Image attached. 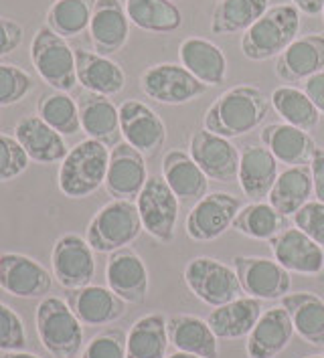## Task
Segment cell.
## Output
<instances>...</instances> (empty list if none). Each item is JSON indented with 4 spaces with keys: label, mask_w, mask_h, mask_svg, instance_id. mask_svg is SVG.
I'll use <instances>...</instances> for the list:
<instances>
[{
    "label": "cell",
    "mask_w": 324,
    "mask_h": 358,
    "mask_svg": "<svg viewBox=\"0 0 324 358\" xmlns=\"http://www.w3.org/2000/svg\"><path fill=\"white\" fill-rule=\"evenodd\" d=\"M33 77L19 65L0 63V108L20 103L33 90Z\"/></svg>",
    "instance_id": "41"
},
{
    "label": "cell",
    "mask_w": 324,
    "mask_h": 358,
    "mask_svg": "<svg viewBox=\"0 0 324 358\" xmlns=\"http://www.w3.org/2000/svg\"><path fill=\"white\" fill-rule=\"evenodd\" d=\"M233 269L239 278L244 294L258 300H282L290 294L292 278L290 271L284 269L276 259L266 257H248L235 255Z\"/></svg>",
    "instance_id": "11"
},
{
    "label": "cell",
    "mask_w": 324,
    "mask_h": 358,
    "mask_svg": "<svg viewBox=\"0 0 324 358\" xmlns=\"http://www.w3.org/2000/svg\"><path fill=\"white\" fill-rule=\"evenodd\" d=\"M183 280L191 294L211 308L241 298V283L231 265L213 257H195L185 265Z\"/></svg>",
    "instance_id": "7"
},
{
    "label": "cell",
    "mask_w": 324,
    "mask_h": 358,
    "mask_svg": "<svg viewBox=\"0 0 324 358\" xmlns=\"http://www.w3.org/2000/svg\"><path fill=\"white\" fill-rule=\"evenodd\" d=\"M51 273L65 289L90 285L96 275L94 249L81 235H61L51 251Z\"/></svg>",
    "instance_id": "10"
},
{
    "label": "cell",
    "mask_w": 324,
    "mask_h": 358,
    "mask_svg": "<svg viewBox=\"0 0 324 358\" xmlns=\"http://www.w3.org/2000/svg\"><path fill=\"white\" fill-rule=\"evenodd\" d=\"M269 8V0H221L211 19L213 35H229L237 31H248Z\"/></svg>",
    "instance_id": "36"
},
{
    "label": "cell",
    "mask_w": 324,
    "mask_h": 358,
    "mask_svg": "<svg viewBox=\"0 0 324 358\" xmlns=\"http://www.w3.org/2000/svg\"><path fill=\"white\" fill-rule=\"evenodd\" d=\"M90 38L99 55H114L124 49L130 35V19L122 0H96L90 20Z\"/></svg>",
    "instance_id": "19"
},
{
    "label": "cell",
    "mask_w": 324,
    "mask_h": 358,
    "mask_svg": "<svg viewBox=\"0 0 324 358\" xmlns=\"http://www.w3.org/2000/svg\"><path fill=\"white\" fill-rule=\"evenodd\" d=\"M31 61L38 77L57 92H71L77 85L76 49L49 24L38 27L31 43Z\"/></svg>",
    "instance_id": "6"
},
{
    "label": "cell",
    "mask_w": 324,
    "mask_h": 358,
    "mask_svg": "<svg viewBox=\"0 0 324 358\" xmlns=\"http://www.w3.org/2000/svg\"><path fill=\"white\" fill-rule=\"evenodd\" d=\"M262 314H264L262 300L246 296V298H237L233 302L223 303L219 308H213V312L207 316V324L217 338H244V336H249V332L262 318Z\"/></svg>",
    "instance_id": "29"
},
{
    "label": "cell",
    "mask_w": 324,
    "mask_h": 358,
    "mask_svg": "<svg viewBox=\"0 0 324 358\" xmlns=\"http://www.w3.org/2000/svg\"><path fill=\"white\" fill-rule=\"evenodd\" d=\"M324 71V35H304L296 38L276 61V76L286 83H300Z\"/></svg>",
    "instance_id": "23"
},
{
    "label": "cell",
    "mask_w": 324,
    "mask_h": 358,
    "mask_svg": "<svg viewBox=\"0 0 324 358\" xmlns=\"http://www.w3.org/2000/svg\"><path fill=\"white\" fill-rule=\"evenodd\" d=\"M262 144L276 156L280 164L286 166H304L310 164L316 150L314 138L304 130L290 124H267L260 134Z\"/></svg>",
    "instance_id": "25"
},
{
    "label": "cell",
    "mask_w": 324,
    "mask_h": 358,
    "mask_svg": "<svg viewBox=\"0 0 324 358\" xmlns=\"http://www.w3.org/2000/svg\"><path fill=\"white\" fill-rule=\"evenodd\" d=\"M278 160L266 146L251 144L241 152L237 180L249 201H264L278 178Z\"/></svg>",
    "instance_id": "26"
},
{
    "label": "cell",
    "mask_w": 324,
    "mask_h": 358,
    "mask_svg": "<svg viewBox=\"0 0 324 358\" xmlns=\"http://www.w3.org/2000/svg\"><path fill=\"white\" fill-rule=\"evenodd\" d=\"M148 180V169L144 154L132 148L128 142H120L110 152V164L106 174V192L114 199L136 201Z\"/></svg>",
    "instance_id": "16"
},
{
    "label": "cell",
    "mask_w": 324,
    "mask_h": 358,
    "mask_svg": "<svg viewBox=\"0 0 324 358\" xmlns=\"http://www.w3.org/2000/svg\"><path fill=\"white\" fill-rule=\"evenodd\" d=\"M323 19H324V8H323Z\"/></svg>",
    "instance_id": "54"
},
{
    "label": "cell",
    "mask_w": 324,
    "mask_h": 358,
    "mask_svg": "<svg viewBox=\"0 0 324 358\" xmlns=\"http://www.w3.org/2000/svg\"><path fill=\"white\" fill-rule=\"evenodd\" d=\"M53 273L24 253H0V287L15 298H45Z\"/></svg>",
    "instance_id": "14"
},
{
    "label": "cell",
    "mask_w": 324,
    "mask_h": 358,
    "mask_svg": "<svg viewBox=\"0 0 324 358\" xmlns=\"http://www.w3.org/2000/svg\"><path fill=\"white\" fill-rule=\"evenodd\" d=\"M67 303L83 326H106L114 324L126 314V302L115 296L110 287L83 285L69 289Z\"/></svg>",
    "instance_id": "20"
},
{
    "label": "cell",
    "mask_w": 324,
    "mask_h": 358,
    "mask_svg": "<svg viewBox=\"0 0 324 358\" xmlns=\"http://www.w3.org/2000/svg\"><path fill=\"white\" fill-rule=\"evenodd\" d=\"M318 280L324 283V264H323V269H321V273H318Z\"/></svg>",
    "instance_id": "52"
},
{
    "label": "cell",
    "mask_w": 324,
    "mask_h": 358,
    "mask_svg": "<svg viewBox=\"0 0 324 358\" xmlns=\"http://www.w3.org/2000/svg\"><path fill=\"white\" fill-rule=\"evenodd\" d=\"M110 148L97 140H83L69 148L59 166V190L69 199H87L106 182Z\"/></svg>",
    "instance_id": "2"
},
{
    "label": "cell",
    "mask_w": 324,
    "mask_h": 358,
    "mask_svg": "<svg viewBox=\"0 0 324 358\" xmlns=\"http://www.w3.org/2000/svg\"><path fill=\"white\" fill-rule=\"evenodd\" d=\"M269 101L286 124L296 126L304 132H312L321 122V112L310 101V97L298 87H292V85L278 87L274 90Z\"/></svg>",
    "instance_id": "37"
},
{
    "label": "cell",
    "mask_w": 324,
    "mask_h": 358,
    "mask_svg": "<svg viewBox=\"0 0 324 358\" xmlns=\"http://www.w3.org/2000/svg\"><path fill=\"white\" fill-rule=\"evenodd\" d=\"M294 223L300 231L324 247V203L321 201H308L300 210L294 215Z\"/></svg>",
    "instance_id": "45"
},
{
    "label": "cell",
    "mask_w": 324,
    "mask_h": 358,
    "mask_svg": "<svg viewBox=\"0 0 324 358\" xmlns=\"http://www.w3.org/2000/svg\"><path fill=\"white\" fill-rule=\"evenodd\" d=\"M140 87L146 97L167 106H181L205 94L207 85L189 69L174 63H158L148 67L140 77Z\"/></svg>",
    "instance_id": "9"
},
{
    "label": "cell",
    "mask_w": 324,
    "mask_h": 358,
    "mask_svg": "<svg viewBox=\"0 0 324 358\" xmlns=\"http://www.w3.org/2000/svg\"><path fill=\"white\" fill-rule=\"evenodd\" d=\"M241 201L229 192H209L192 205L187 215V235L192 241H215L233 225Z\"/></svg>",
    "instance_id": "13"
},
{
    "label": "cell",
    "mask_w": 324,
    "mask_h": 358,
    "mask_svg": "<svg viewBox=\"0 0 324 358\" xmlns=\"http://www.w3.org/2000/svg\"><path fill=\"white\" fill-rule=\"evenodd\" d=\"M296 334L292 318L284 306L269 308L249 332L248 350L249 358H276Z\"/></svg>",
    "instance_id": "22"
},
{
    "label": "cell",
    "mask_w": 324,
    "mask_h": 358,
    "mask_svg": "<svg viewBox=\"0 0 324 358\" xmlns=\"http://www.w3.org/2000/svg\"><path fill=\"white\" fill-rule=\"evenodd\" d=\"M189 154L209 180L231 182L237 178L241 154L231 144L229 138L217 136L203 128L191 136Z\"/></svg>",
    "instance_id": "15"
},
{
    "label": "cell",
    "mask_w": 324,
    "mask_h": 358,
    "mask_svg": "<svg viewBox=\"0 0 324 358\" xmlns=\"http://www.w3.org/2000/svg\"><path fill=\"white\" fill-rule=\"evenodd\" d=\"M0 358H41L37 355H31V352H24V350H10V352H2Z\"/></svg>",
    "instance_id": "50"
},
{
    "label": "cell",
    "mask_w": 324,
    "mask_h": 358,
    "mask_svg": "<svg viewBox=\"0 0 324 358\" xmlns=\"http://www.w3.org/2000/svg\"><path fill=\"white\" fill-rule=\"evenodd\" d=\"M124 6L130 22L148 33H172L183 24V15L171 0H124Z\"/></svg>",
    "instance_id": "35"
},
{
    "label": "cell",
    "mask_w": 324,
    "mask_h": 358,
    "mask_svg": "<svg viewBox=\"0 0 324 358\" xmlns=\"http://www.w3.org/2000/svg\"><path fill=\"white\" fill-rule=\"evenodd\" d=\"M126 336L120 328L104 330L85 344L81 358H126Z\"/></svg>",
    "instance_id": "43"
},
{
    "label": "cell",
    "mask_w": 324,
    "mask_h": 358,
    "mask_svg": "<svg viewBox=\"0 0 324 358\" xmlns=\"http://www.w3.org/2000/svg\"><path fill=\"white\" fill-rule=\"evenodd\" d=\"M106 282L126 303H142L148 296V269L130 247L110 253L106 264Z\"/></svg>",
    "instance_id": "18"
},
{
    "label": "cell",
    "mask_w": 324,
    "mask_h": 358,
    "mask_svg": "<svg viewBox=\"0 0 324 358\" xmlns=\"http://www.w3.org/2000/svg\"><path fill=\"white\" fill-rule=\"evenodd\" d=\"M269 247L274 259L290 273L318 275L323 269L324 249L298 227H284L274 239H269Z\"/></svg>",
    "instance_id": "17"
},
{
    "label": "cell",
    "mask_w": 324,
    "mask_h": 358,
    "mask_svg": "<svg viewBox=\"0 0 324 358\" xmlns=\"http://www.w3.org/2000/svg\"><path fill=\"white\" fill-rule=\"evenodd\" d=\"M300 31V10L294 4H278L264 13L241 37V51L251 61L280 57L296 41Z\"/></svg>",
    "instance_id": "3"
},
{
    "label": "cell",
    "mask_w": 324,
    "mask_h": 358,
    "mask_svg": "<svg viewBox=\"0 0 324 358\" xmlns=\"http://www.w3.org/2000/svg\"><path fill=\"white\" fill-rule=\"evenodd\" d=\"M304 94L310 97V101L316 106V110L324 113V71L314 73L304 81Z\"/></svg>",
    "instance_id": "48"
},
{
    "label": "cell",
    "mask_w": 324,
    "mask_h": 358,
    "mask_svg": "<svg viewBox=\"0 0 324 358\" xmlns=\"http://www.w3.org/2000/svg\"><path fill=\"white\" fill-rule=\"evenodd\" d=\"M77 106H79L81 130L92 140L106 144L108 148H114L120 144L122 140L120 112H118V106L108 95L87 92L79 97Z\"/></svg>",
    "instance_id": "24"
},
{
    "label": "cell",
    "mask_w": 324,
    "mask_h": 358,
    "mask_svg": "<svg viewBox=\"0 0 324 358\" xmlns=\"http://www.w3.org/2000/svg\"><path fill=\"white\" fill-rule=\"evenodd\" d=\"M310 170H312V185H314V196L316 201L324 203V148H318L312 154L310 160Z\"/></svg>",
    "instance_id": "47"
},
{
    "label": "cell",
    "mask_w": 324,
    "mask_h": 358,
    "mask_svg": "<svg viewBox=\"0 0 324 358\" xmlns=\"http://www.w3.org/2000/svg\"><path fill=\"white\" fill-rule=\"evenodd\" d=\"M178 59L199 81L209 85H221L227 76V59L223 51L207 38L189 37L178 47Z\"/></svg>",
    "instance_id": "28"
},
{
    "label": "cell",
    "mask_w": 324,
    "mask_h": 358,
    "mask_svg": "<svg viewBox=\"0 0 324 358\" xmlns=\"http://www.w3.org/2000/svg\"><path fill=\"white\" fill-rule=\"evenodd\" d=\"M167 330L169 340L176 350L199 358H219V338L211 330L207 320L189 314H178L169 318Z\"/></svg>",
    "instance_id": "31"
},
{
    "label": "cell",
    "mask_w": 324,
    "mask_h": 358,
    "mask_svg": "<svg viewBox=\"0 0 324 358\" xmlns=\"http://www.w3.org/2000/svg\"><path fill=\"white\" fill-rule=\"evenodd\" d=\"M167 358H199V357H192V355H187V352H181V350H176V352H172Z\"/></svg>",
    "instance_id": "51"
},
{
    "label": "cell",
    "mask_w": 324,
    "mask_h": 358,
    "mask_svg": "<svg viewBox=\"0 0 324 358\" xmlns=\"http://www.w3.org/2000/svg\"><path fill=\"white\" fill-rule=\"evenodd\" d=\"M122 138L144 156H154L167 142V126L150 106L138 99H124L118 106Z\"/></svg>",
    "instance_id": "12"
},
{
    "label": "cell",
    "mask_w": 324,
    "mask_h": 358,
    "mask_svg": "<svg viewBox=\"0 0 324 358\" xmlns=\"http://www.w3.org/2000/svg\"><path fill=\"white\" fill-rule=\"evenodd\" d=\"M24 31L17 20L0 17V57L10 55L22 43Z\"/></svg>",
    "instance_id": "46"
},
{
    "label": "cell",
    "mask_w": 324,
    "mask_h": 358,
    "mask_svg": "<svg viewBox=\"0 0 324 358\" xmlns=\"http://www.w3.org/2000/svg\"><path fill=\"white\" fill-rule=\"evenodd\" d=\"M292 2L304 15H321L324 8V0H292Z\"/></svg>",
    "instance_id": "49"
},
{
    "label": "cell",
    "mask_w": 324,
    "mask_h": 358,
    "mask_svg": "<svg viewBox=\"0 0 324 358\" xmlns=\"http://www.w3.org/2000/svg\"><path fill=\"white\" fill-rule=\"evenodd\" d=\"M314 192L312 170L310 164L304 166H288L278 174L274 187L267 194V203L276 208L282 217H294L296 210L304 207Z\"/></svg>",
    "instance_id": "32"
},
{
    "label": "cell",
    "mask_w": 324,
    "mask_h": 358,
    "mask_svg": "<svg viewBox=\"0 0 324 358\" xmlns=\"http://www.w3.org/2000/svg\"><path fill=\"white\" fill-rule=\"evenodd\" d=\"M31 158L22 150L17 138L8 134H0V182H10L19 178L29 169Z\"/></svg>",
    "instance_id": "42"
},
{
    "label": "cell",
    "mask_w": 324,
    "mask_h": 358,
    "mask_svg": "<svg viewBox=\"0 0 324 358\" xmlns=\"http://www.w3.org/2000/svg\"><path fill=\"white\" fill-rule=\"evenodd\" d=\"M37 334L43 348L55 358H76L83 346V324L69 303L55 296H45L35 312Z\"/></svg>",
    "instance_id": "4"
},
{
    "label": "cell",
    "mask_w": 324,
    "mask_h": 358,
    "mask_svg": "<svg viewBox=\"0 0 324 358\" xmlns=\"http://www.w3.org/2000/svg\"><path fill=\"white\" fill-rule=\"evenodd\" d=\"M280 306L286 308L294 330L306 344L324 348V300L310 292L286 294Z\"/></svg>",
    "instance_id": "33"
},
{
    "label": "cell",
    "mask_w": 324,
    "mask_h": 358,
    "mask_svg": "<svg viewBox=\"0 0 324 358\" xmlns=\"http://www.w3.org/2000/svg\"><path fill=\"white\" fill-rule=\"evenodd\" d=\"M304 358H324V355H310V357H304Z\"/></svg>",
    "instance_id": "53"
},
{
    "label": "cell",
    "mask_w": 324,
    "mask_h": 358,
    "mask_svg": "<svg viewBox=\"0 0 324 358\" xmlns=\"http://www.w3.org/2000/svg\"><path fill=\"white\" fill-rule=\"evenodd\" d=\"M96 0H55L47 13V24L63 38H73L90 29Z\"/></svg>",
    "instance_id": "40"
},
{
    "label": "cell",
    "mask_w": 324,
    "mask_h": 358,
    "mask_svg": "<svg viewBox=\"0 0 324 358\" xmlns=\"http://www.w3.org/2000/svg\"><path fill=\"white\" fill-rule=\"evenodd\" d=\"M142 229L136 203L114 199L92 217L85 239L97 253H114L138 239Z\"/></svg>",
    "instance_id": "5"
},
{
    "label": "cell",
    "mask_w": 324,
    "mask_h": 358,
    "mask_svg": "<svg viewBox=\"0 0 324 358\" xmlns=\"http://www.w3.org/2000/svg\"><path fill=\"white\" fill-rule=\"evenodd\" d=\"M169 344L167 318L162 314H146L134 322L126 336V358H167Z\"/></svg>",
    "instance_id": "34"
},
{
    "label": "cell",
    "mask_w": 324,
    "mask_h": 358,
    "mask_svg": "<svg viewBox=\"0 0 324 358\" xmlns=\"http://www.w3.org/2000/svg\"><path fill=\"white\" fill-rule=\"evenodd\" d=\"M37 115L61 136H76L81 130L79 106L67 92H45L37 101Z\"/></svg>",
    "instance_id": "39"
},
{
    "label": "cell",
    "mask_w": 324,
    "mask_h": 358,
    "mask_svg": "<svg viewBox=\"0 0 324 358\" xmlns=\"http://www.w3.org/2000/svg\"><path fill=\"white\" fill-rule=\"evenodd\" d=\"M77 83L85 87L90 94L112 95L120 94L126 85L124 69L110 57L99 55L96 51L76 49Z\"/></svg>",
    "instance_id": "27"
},
{
    "label": "cell",
    "mask_w": 324,
    "mask_h": 358,
    "mask_svg": "<svg viewBox=\"0 0 324 358\" xmlns=\"http://www.w3.org/2000/svg\"><path fill=\"white\" fill-rule=\"evenodd\" d=\"M24 346H27L24 322L10 306L0 302V350L10 352V350H22Z\"/></svg>",
    "instance_id": "44"
},
{
    "label": "cell",
    "mask_w": 324,
    "mask_h": 358,
    "mask_svg": "<svg viewBox=\"0 0 324 358\" xmlns=\"http://www.w3.org/2000/svg\"><path fill=\"white\" fill-rule=\"evenodd\" d=\"M162 176L172 192L178 196V201L197 203L207 194L209 189V178L197 166L189 152H167L162 158Z\"/></svg>",
    "instance_id": "30"
},
{
    "label": "cell",
    "mask_w": 324,
    "mask_h": 358,
    "mask_svg": "<svg viewBox=\"0 0 324 358\" xmlns=\"http://www.w3.org/2000/svg\"><path fill=\"white\" fill-rule=\"evenodd\" d=\"M15 138L27 152V156L37 164H55L63 162L67 156L65 138L55 132L38 115H24L15 126Z\"/></svg>",
    "instance_id": "21"
},
{
    "label": "cell",
    "mask_w": 324,
    "mask_h": 358,
    "mask_svg": "<svg viewBox=\"0 0 324 358\" xmlns=\"http://www.w3.org/2000/svg\"><path fill=\"white\" fill-rule=\"evenodd\" d=\"M233 229L249 239L269 241L284 229V217L269 203H251L239 208L233 219Z\"/></svg>",
    "instance_id": "38"
},
{
    "label": "cell",
    "mask_w": 324,
    "mask_h": 358,
    "mask_svg": "<svg viewBox=\"0 0 324 358\" xmlns=\"http://www.w3.org/2000/svg\"><path fill=\"white\" fill-rule=\"evenodd\" d=\"M269 99L255 85H237L221 94L205 113V130L223 136L239 138L255 130L269 112Z\"/></svg>",
    "instance_id": "1"
},
{
    "label": "cell",
    "mask_w": 324,
    "mask_h": 358,
    "mask_svg": "<svg viewBox=\"0 0 324 358\" xmlns=\"http://www.w3.org/2000/svg\"><path fill=\"white\" fill-rule=\"evenodd\" d=\"M136 207L144 231L160 243H171L178 221V196L167 185L164 176H148L136 196Z\"/></svg>",
    "instance_id": "8"
}]
</instances>
